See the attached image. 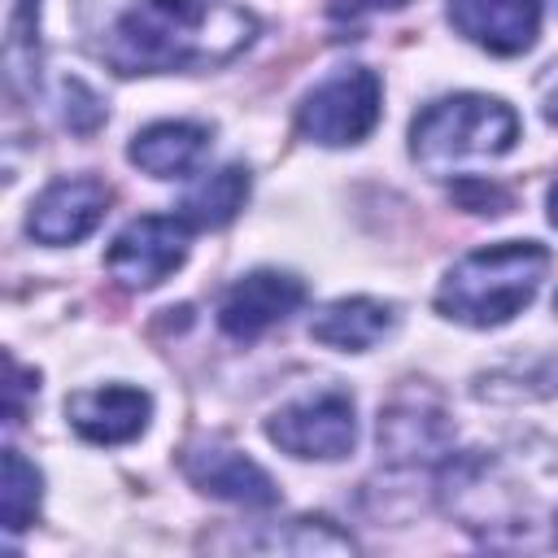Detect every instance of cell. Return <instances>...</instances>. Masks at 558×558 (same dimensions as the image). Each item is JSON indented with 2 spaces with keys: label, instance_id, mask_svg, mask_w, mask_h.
<instances>
[{
  "label": "cell",
  "instance_id": "cell-1",
  "mask_svg": "<svg viewBox=\"0 0 558 558\" xmlns=\"http://www.w3.org/2000/svg\"><path fill=\"white\" fill-rule=\"evenodd\" d=\"M78 31L118 74H174L244 52L257 17L235 0H78Z\"/></svg>",
  "mask_w": 558,
  "mask_h": 558
},
{
  "label": "cell",
  "instance_id": "cell-2",
  "mask_svg": "<svg viewBox=\"0 0 558 558\" xmlns=\"http://www.w3.org/2000/svg\"><path fill=\"white\" fill-rule=\"evenodd\" d=\"M549 253L536 240H501L453 262L436 288V310L462 327H501L532 305Z\"/></svg>",
  "mask_w": 558,
  "mask_h": 558
},
{
  "label": "cell",
  "instance_id": "cell-3",
  "mask_svg": "<svg viewBox=\"0 0 558 558\" xmlns=\"http://www.w3.org/2000/svg\"><path fill=\"white\" fill-rule=\"evenodd\" d=\"M519 140V113L480 92L432 100L410 126V157L427 170H449L471 157H501Z\"/></svg>",
  "mask_w": 558,
  "mask_h": 558
},
{
  "label": "cell",
  "instance_id": "cell-4",
  "mask_svg": "<svg viewBox=\"0 0 558 558\" xmlns=\"http://www.w3.org/2000/svg\"><path fill=\"white\" fill-rule=\"evenodd\" d=\"M384 109V83L375 70L366 65H344L336 74H327L314 92H305L301 109H296V126L310 144L323 148H344V144H362Z\"/></svg>",
  "mask_w": 558,
  "mask_h": 558
},
{
  "label": "cell",
  "instance_id": "cell-5",
  "mask_svg": "<svg viewBox=\"0 0 558 558\" xmlns=\"http://www.w3.org/2000/svg\"><path fill=\"white\" fill-rule=\"evenodd\" d=\"M266 436L292 458L336 462L357 440V414H353L349 392L323 388V392H310V397H296V401L279 405L266 418Z\"/></svg>",
  "mask_w": 558,
  "mask_h": 558
},
{
  "label": "cell",
  "instance_id": "cell-6",
  "mask_svg": "<svg viewBox=\"0 0 558 558\" xmlns=\"http://www.w3.org/2000/svg\"><path fill=\"white\" fill-rule=\"evenodd\" d=\"M187 240H192V227L183 218L144 214V218H131L113 235V244L105 253V266L122 288L148 292L187 262Z\"/></svg>",
  "mask_w": 558,
  "mask_h": 558
},
{
  "label": "cell",
  "instance_id": "cell-7",
  "mask_svg": "<svg viewBox=\"0 0 558 558\" xmlns=\"http://www.w3.org/2000/svg\"><path fill=\"white\" fill-rule=\"evenodd\" d=\"M109 209V183L92 179V174H74V179H57L48 183L26 214V231L39 244H78L83 235H92L100 227Z\"/></svg>",
  "mask_w": 558,
  "mask_h": 558
},
{
  "label": "cell",
  "instance_id": "cell-8",
  "mask_svg": "<svg viewBox=\"0 0 558 558\" xmlns=\"http://www.w3.org/2000/svg\"><path fill=\"white\" fill-rule=\"evenodd\" d=\"M305 305V283L288 270H253L235 279L218 305V327L231 340H257Z\"/></svg>",
  "mask_w": 558,
  "mask_h": 558
},
{
  "label": "cell",
  "instance_id": "cell-9",
  "mask_svg": "<svg viewBox=\"0 0 558 558\" xmlns=\"http://www.w3.org/2000/svg\"><path fill=\"white\" fill-rule=\"evenodd\" d=\"M449 22L475 48L519 57L536 44L541 0H449Z\"/></svg>",
  "mask_w": 558,
  "mask_h": 558
},
{
  "label": "cell",
  "instance_id": "cell-10",
  "mask_svg": "<svg viewBox=\"0 0 558 558\" xmlns=\"http://www.w3.org/2000/svg\"><path fill=\"white\" fill-rule=\"evenodd\" d=\"M153 397L131 384H105V388H83L65 397V418L70 427L92 440V445H126L148 427Z\"/></svg>",
  "mask_w": 558,
  "mask_h": 558
},
{
  "label": "cell",
  "instance_id": "cell-11",
  "mask_svg": "<svg viewBox=\"0 0 558 558\" xmlns=\"http://www.w3.org/2000/svg\"><path fill=\"white\" fill-rule=\"evenodd\" d=\"M183 471L201 493L235 501V506H275L279 501L275 480L248 453H235L227 445H192L183 453Z\"/></svg>",
  "mask_w": 558,
  "mask_h": 558
},
{
  "label": "cell",
  "instance_id": "cell-12",
  "mask_svg": "<svg viewBox=\"0 0 558 558\" xmlns=\"http://www.w3.org/2000/svg\"><path fill=\"white\" fill-rule=\"evenodd\" d=\"M392 327H397L392 305L375 296H340L310 318V336L336 353H366L379 340H388Z\"/></svg>",
  "mask_w": 558,
  "mask_h": 558
},
{
  "label": "cell",
  "instance_id": "cell-13",
  "mask_svg": "<svg viewBox=\"0 0 558 558\" xmlns=\"http://www.w3.org/2000/svg\"><path fill=\"white\" fill-rule=\"evenodd\" d=\"M126 153L153 179H187L209 153V131L196 122H153L131 140Z\"/></svg>",
  "mask_w": 558,
  "mask_h": 558
},
{
  "label": "cell",
  "instance_id": "cell-14",
  "mask_svg": "<svg viewBox=\"0 0 558 558\" xmlns=\"http://www.w3.org/2000/svg\"><path fill=\"white\" fill-rule=\"evenodd\" d=\"M248 201V170L244 166H222L214 174H205L196 187H187L183 205H179V218L196 231H214V227H227Z\"/></svg>",
  "mask_w": 558,
  "mask_h": 558
},
{
  "label": "cell",
  "instance_id": "cell-15",
  "mask_svg": "<svg viewBox=\"0 0 558 558\" xmlns=\"http://www.w3.org/2000/svg\"><path fill=\"white\" fill-rule=\"evenodd\" d=\"M39 471L17 453L4 449V480H0V514H4V532H22L35 523L39 514Z\"/></svg>",
  "mask_w": 558,
  "mask_h": 558
},
{
  "label": "cell",
  "instance_id": "cell-16",
  "mask_svg": "<svg viewBox=\"0 0 558 558\" xmlns=\"http://www.w3.org/2000/svg\"><path fill=\"white\" fill-rule=\"evenodd\" d=\"M401 4L405 0H331V17H362V13H384Z\"/></svg>",
  "mask_w": 558,
  "mask_h": 558
},
{
  "label": "cell",
  "instance_id": "cell-17",
  "mask_svg": "<svg viewBox=\"0 0 558 558\" xmlns=\"http://www.w3.org/2000/svg\"><path fill=\"white\" fill-rule=\"evenodd\" d=\"M545 118L558 126V65H554V83L545 87Z\"/></svg>",
  "mask_w": 558,
  "mask_h": 558
},
{
  "label": "cell",
  "instance_id": "cell-18",
  "mask_svg": "<svg viewBox=\"0 0 558 558\" xmlns=\"http://www.w3.org/2000/svg\"><path fill=\"white\" fill-rule=\"evenodd\" d=\"M549 222L558 227V174H554V183H549Z\"/></svg>",
  "mask_w": 558,
  "mask_h": 558
},
{
  "label": "cell",
  "instance_id": "cell-19",
  "mask_svg": "<svg viewBox=\"0 0 558 558\" xmlns=\"http://www.w3.org/2000/svg\"><path fill=\"white\" fill-rule=\"evenodd\" d=\"M554 310H558V292H554Z\"/></svg>",
  "mask_w": 558,
  "mask_h": 558
}]
</instances>
